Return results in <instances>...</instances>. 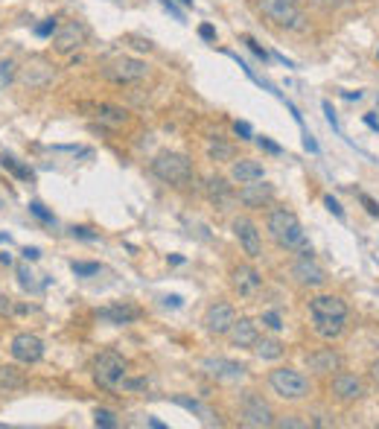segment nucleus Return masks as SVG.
Instances as JSON below:
<instances>
[{"instance_id":"nucleus-51","label":"nucleus","mask_w":379,"mask_h":429,"mask_svg":"<svg viewBox=\"0 0 379 429\" xmlns=\"http://www.w3.org/2000/svg\"><path fill=\"white\" fill-rule=\"evenodd\" d=\"M303 146H306V149H309V152H318V143H315V140H312V138H309V135H306V138H303Z\"/></svg>"},{"instance_id":"nucleus-2","label":"nucleus","mask_w":379,"mask_h":429,"mask_svg":"<svg viewBox=\"0 0 379 429\" xmlns=\"http://www.w3.org/2000/svg\"><path fill=\"white\" fill-rule=\"evenodd\" d=\"M152 172H155V178H161L164 184L178 187V190L187 187V184H193V178H196L193 161L181 155V152H161V155H155Z\"/></svg>"},{"instance_id":"nucleus-39","label":"nucleus","mask_w":379,"mask_h":429,"mask_svg":"<svg viewBox=\"0 0 379 429\" xmlns=\"http://www.w3.org/2000/svg\"><path fill=\"white\" fill-rule=\"evenodd\" d=\"M324 205H327V210L333 213V217H338V219H344V210H341V205L333 199V196H324Z\"/></svg>"},{"instance_id":"nucleus-47","label":"nucleus","mask_w":379,"mask_h":429,"mask_svg":"<svg viewBox=\"0 0 379 429\" xmlns=\"http://www.w3.org/2000/svg\"><path fill=\"white\" fill-rule=\"evenodd\" d=\"M24 257H26V260H38L41 252H38V249H24Z\"/></svg>"},{"instance_id":"nucleus-16","label":"nucleus","mask_w":379,"mask_h":429,"mask_svg":"<svg viewBox=\"0 0 379 429\" xmlns=\"http://www.w3.org/2000/svg\"><path fill=\"white\" fill-rule=\"evenodd\" d=\"M202 368L207 371V377L219 380V383H237L245 377V365L239 362H231V359H222V356H207L202 362Z\"/></svg>"},{"instance_id":"nucleus-8","label":"nucleus","mask_w":379,"mask_h":429,"mask_svg":"<svg viewBox=\"0 0 379 429\" xmlns=\"http://www.w3.org/2000/svg\"><path fill=\"white\" fill-rule=\"evenodd\" d=\"M239 423L242 426H274V412L257 391H245L239 400Z\"/></svg>"},{"instance_id":"nucleus-10","label":"nucleus","mask_w":379,"mask_h":429,"mask_svg":"<svg viewBox=\"0 0 379 429\" xmlns=\"http://www.w3.org/2000/svg\"><path fill=\"white\" fill-rule=\"evenodd\" d=\"M231 228H234V237H237L239 245H242V252H245L251 260L263 257V237H260V228H257L254 219H251V217H237Z\"/></svg>"},{"instance_id":"nucleus-1","label":"nucleus","mask_w":379,"mask_h":429,"mask_svg":"<svg viewBox=\"0 0 379 429\" xmlns=\"http://www.w3.org/2000/svg\"><path fill=\"white\" fill-rule=\"evenodd\" d=\"M266 231L271 242L283 252H295L298 257H312V245L306 239V231L301 219L295 217V210L289 207H271L266 217Z\"/></svg>"},{"instance_id":"nucleus-30","label":"nucleus","mask_w":379,"mask_h":429,"mask_svg":"<svg viewBox=\"0 0 379 429\" xmlns=\"http://www.w3.org/2000/svg\"><path fill=\"white\" fill-rule=\"evenodd\" d=\"M274 426H280V429H303V426H309V420H298V415H286V418H274Z\"/></svg>"},{"instance_id":"nucleus-48","label":"nucleus","mask_w":379,"mask_h":429,"mask_svg":"<svg viewBox=\"0 0 379 429\" xmlns=\"http://www.w3.org/2000/svg\"><path fill=\"white\" fill-rule=\"evenodd\" d=\"M365 123H368V126H370L373 132H379V120H376L373 114H365Z\"/></svg>"},{"instance_id":"nucleus-22","label":"nucleus","mask_w":379,"mask_h":429,"mask_svg":"<svg viewBox=\"0 0 379 429\" xmlns=\"http://www.w3.org/2000/svg\"><path fill=\"white\" fill-rule=\"evenodd\" d=\"M129 111L120 108V105H100L97 108V123L105 129H123V126H129Z\"/></svg>"},{"instance_id":"nucleus-7","label":"nucleus","mask_w":379,"mask_h":429,"mask_svg":"<svg viewBox=\"0 0 379 429\" xmlns=\"http://www.w3.org/2000/svg\"><path fill=\"white\" fill-rule=\"evenodd\" d=\"M103 76L108 82H114V85H135V82L149 76V68H146V61H140V58L120 56V58L111 61V65L103 68Z\"/></svg>"},{"instance_id":"nucleus-15","label":"nucleus","mask_w":379,"mask_h":429,"mask_svg":"<svg viewBox=\"0 0 379 429\" xmlns=\"http://www.w3.org/2000/svg\"><path fill=\"white\" fill-rule=\"evenodd\" d=\"M292 278H295V284L298 286H309V289H318V286H324L327 284V272L315 263L312 257H298L295 263H292Z\"/></svg>"},{"instance_id":"nucleus-11","label":"nucleus","mask_w":379,"mask_h":429,"mask_svg":"<svg viewBox=\"0 0 379 429\" xmlns=\"http://www.w3.org/2000/svg\"><path fill=\"white\" fill-rule=\"evenodd\" d=\"M231 289L239 295V298H257L260 289H263V274L248 266V263H239L231 269Z\"/></svg>"},{"instance_id":"nucleus-49","label":"nucleus","mask_w":379,"mask_h":429,"mask_svg":"<svg viewBox=\"0 0 379 429\" xmlns=\"http://www.w3.org/2000/svg\"><path fill=\"white\" fill-rule=\"evenodd\" d=\"M18 278H21V284H24V286H29V284H33V281H29V278H33V274H26V269H18Z\"/></svg>"},{"instance_id":"nucleus-9","label":"nucleus","mask_w":379,"mask_h":429,"mask_svg":"<svg viewBox=\"0 0 379 429\" xmlns=\"http://www.w3.org/2000/svg\"><path fill=\"white\" fill-rule=\"evenodd\" d=\"M306 362V371L315 374V377H333L336 371L344 368V356L336 351V348H318V351H309L303 356Z\"/></svg>"},{"instance_id":"nucleus-33","label":"nucleus","mask_w":379,"mask_h":429,"mask_svg":"<svg viewBox=\"0 0 379 429\" xmlns=\"http://www.w3.org/2000/svg\"><path fill=\"white\" fill-rule=\"evenodd\" d=\"M56 29H58V21H56V18H47L44 24L36 26V36H38V38H47V36H56Z\"/></svg>"},{"instance_id":"nucleus-54","label":"nucleus","mask_w":379,"mask_h":429,"mask_svg":"<svg viewBox=\"0 0 379 429\" xmlns=\"http://www.w3.org/2000/svg\"><path fill=\"white\" fill-rule=\"evenodd\" d=\"M0 242H9V237H6V234H0Z\"/></svg>"},{"instance_id":"nucleus-31","label":"nucleus","mask_w":379,"mask_h":429,"mask_svg":"<svg viewBox=\"0 0 379 429\" xmlns=\"http://www.w3.org/2000/svg\"><path fill=\"white\" fill-rule=\"evenodd\" d=\"M29 213H33V217H38L41 222H50V225L56 222V219H53V213H50V210H47L41 202H29Z\"/></svg>"},{"instance_id":"nucleus-42","label":"nucleus","mask_w":379,"mask_h":429,"mask_svg":"<svg viewBox=\"0 0 379 429\" xmlns=\"http://www.w3.org/2000/svg\"><path fill=\"white\" fill-rule=\"evenodd\" d=\"M359 199H362V205L368 207V213H370V217H379V205H376V202H373V199H370L368 193H362Z\"/></svg>"},{"instance_id":"nucleus-14","label":"nucleus","mask_w":379,"mask_h":429,"mask_svg":"<svg viewBox=\"0 0 379 429\" xmlns=\"http://www.w3.org/2000/svg\"><path fill=\"white\" fill-rule=\"evenodd\" d=\"M9 353L21 365H36L44 356V342L38 339L36 333H18L12 339V345H9Z\"/></svg>"},{"instance_id":"nucleus-21","label":"nucleus","mask_w":379,"mask_h":429,"mask_svg":"<svg viewBox=\"0 0 379 429\" xmlns=\"http://www.w3.org/2000/svg\"><path fill=\"white\" fill-rule=\"evenodd\" d=\"M347 330V319H315L312 321V333L318 336L321 342H336L341 339Z\"/></svg>"},{"instance_id":"nucleus-50","label":"nucleus","mask_w":379,"mask_h":429,"mask_svg":"<svg viewBox=\"0 0 379 429\" xmlns=\"http://www.w3.org/2000/svg\"><path fill=\"white\" fill-rule=\"evenodd\" d=\"M370 380H373V383L379 386V359H376V362L370 365Z\"/></svg>"},{"instance_id":"nucleus-28","label":"nucleus","mask_w":379,"mask_h":429,"mask_svg":"<svg viewBox=\"0 0 379 429\" xmlns=\"http://www.w3.org/2000/svg\"><path fill=\"white\" fill-rule=\"evenodd\" d=\"M210 158L213 161H234V146H228V143H213L210 146Z\"/></svg>"},{"instance_id":"nucleus-5","label":"nucleus","mask_w":379,"mask_h":429,"mask_svg":"<svg viewBox=\"0 0 379 429\" xmlns=\"http://www.w3.org/2000/svg\"><path fill=\"white\" fill-rule=\"evenodd\" d=\"M125 380V359L117 351H103L97 359H93V383L105 391L120 388Z\"/></svg>"},{"instance_id":"nucleus-12","label":"nucleus","mask_w":379,"mask_h":429,"mask_svg":"<svg viewBox=\"0 0 379 429\" xmlns=\"http://www.w3.org/2000/svg\"><path fill=\"white\" fill-rule=\"evenodd\" d=\"M234 321H237V310H234V304H228V301L210 304L207 313H204V330L210 336H228Z\"/></svg>"},{"instance_id":"nucleus-6","label":"nucleus","mask_w":379,"mask_h":429,"mask_svg":"<svg viewBox=\"0 0 379 429\" xmlns=\"http://www.w3.org/2000/svg\"><path fill=\"white\" fill-rule=\"evenodd\" d=\"M330 397L336 403H341V406H351V403H359L362 397L368 394V386H365V380L359 377V374H353V371H336L333 377H330Z\"/></svg>"},{"instance_id":"nucleus-56","label":"nucleus","mask_w":379,"mask_h":429,"mask_svg":"<svg viewBox=\"0 0 379 429\" xmlns=\"http://www.w3.org/2000/svg\"><path fill=\"white\" fill-rule=\"evenodd\" d=\"M295 4H301V0H295Z\"/></svg>"},{"instance_id":"nucleus-34","label":"nucleus","mask_w":379,"mask_h":429,"mask_svg":"<svg viewBox=\"0 0 379 429\" xmlns=\"http://www.w3.org/2000/svg\"><path fill=\"white\" fill-rule=\"evenodd\" d=\"M15 61L12 58H4V61H0V82H12L15 79Z\"/></svg>"},{"instance_id":"nucleus-20","label":"nucleus","mask_w":379,"mask_h":429,"mask_svg":"<svg viewBox=\"0 0 379 429\" xmlns=\"http://www.w3.org/2000/svg\"><path fill=\"white\" fill-rule=\"evenodd\" d=\"M231 178L239 181V184H251V181H263L266 178V170L260 161H251V158H239L234 161L231 167Z\"/></svg>"},{"instance_id":"nucleus-13","label":"nucleus","mask_w":379,"mask_h":429,"mask_svg":"<svg viewBox=\"0 0 379 429\" xmlns=\"http://www.w3.org/2000/svg\"><path fill=\"white\" fill-rule=\"evenodd\" d=\"M351 310H347V301L341 295L324 292V295H315L309 298V319H347Z\"/></svg>"},{"instance_id":"nucleus-55","label":"nucleus","mask_w":379,"mask_h":429,"mask_svg":"<svg viewBox=\"0 0 379 429\" xmlns=\"http://www.w3.org/2000/svg\"><path fill=\"white\" fill-rule=\"evenodd\" d=\"M181 4H184V6H193V0H181Z\"/></svg>"},{"instance_id":"nucleus-24","label":"nucleus","mask_w":379,"mask_h":429,"mask_svg":"<svg viewBox=\"0 0 379 429\" xmlns=\"http://www.w3.org/2000/svg\"><path fill=\"white\" fill-rule=\"evenodd\" d=\"M283 351H286V345H283L280 339H274V336H260L257 345H254V353H257L260 359H266V362L280 359V356H283Z\"/></svg>"},{"instance_id":"nucleus-44","label":"nucleus","mask_w":379,"mask_h":429,"mask_svg":"<svg viewBox=\"0 0 379 429\" xmlns=\"http://www.w3.org/2000/svg\"><path fill=\"white\" fill-rule=\"evenodd\" d=\"M161 4H164V9H167V12H172V15H175V21H181V24H184V12L172 4V0H161Z\"/></svg>"},{"instance_id":"nucleus-3","label":"nucleus","mask_w":379,"mask_h":429,"mask_svg":"<svg viewBox=\"0 0 379 429\" xmlns=\"http://www.w3.org/2000/svg\"><path fill=\"white\" fill-rule=\"evenodd\" d=\"M269 386L286 403H301L312 394L309 377L298 368H274V371H269Z\"/></svg>"},{"instance_id":"nucleus-18","label":"nucleus","mask_w":379,"mask_h":429,"mask_svg":"<svg viewBox=\"0 0 379 429\" xmlns=\"http://www.w3.org/2000/svg\"><path fill=\"white\" fill-rule=\"evenodd\" d=\"M85 38H88V29H85L82 24L71 21V24H65V26H58V29H56L53 47H56L58 53H73L76 47L85 44Z\"/></svg>"},{"instance_id":"nucleus-17","label":"nucleus","mask_w":379,"mask_h":429,"mask_svg":"<svg viewBox=\"0 0 379 429\" xmlns=\"http://www.w3.org/2000/svg\"><path fill=\"white\" fill-rule=\"evenodd\" d=\"M242 202V207L248 210H260V207H269L274 202V187L271 184H260V181H251V184H242V190L237 196Z\"/></svg>"},{"instance_id":"nucleus-32","label":"nucleus","mask_w":379,"mask_h":429,"mask_svg":"<svg viewBox=\"0 0 379 429\" xmlns=\"http://www.w3.org/2000/svg\"><path fill=\"white\" fill-rule=\"evenodd\" d=\"M71 269L79 274V278H90V274L100 272V263H71Z\"/></svg>"},{"instance_id":"nucleus-35","label":"nucleus","mask_w":379,"mask_h":429,"mask_svg":"<svg viewBox=\"0 0 379 429\" xmlns=\"http://www.w3.org/2000/svg\"><path fill=\"white\" fill-rule=\"evenodd\" d=\"M260 321H263V324H266L269 330H274V333H277V330H283V319H280V316H277L274 310L263 313V319H260Z\"/></svg>"},{"instance_id":"nucleus-46","label":"nucleus","mask_w":379,"mask_h":429,"mask_svg":"<svg viewBox=\"0 0 379 429\" xmlns=\"http://www.w3.org/2000/svg\"><path fill=\"white\" fill-rule=\"evenodd\" d=\"M199 36H202V38H204V41H213V38H216V29H213V26H210V24H204V26H202V29H199Z\"/></svg>"},{"instance_id":"nucleus-25","label":"nucleus","mask_w":379,"mask_h":429,"mask_svg":"<svg viewBox=\"0 0 379 429\" xmlns=\"http://www.w3.org/2000/svg\"><path fill=\"white\" fill-rule=\"evenodd\" d=\"M140 316V310L137 306H129V304H120V306H108V310H100V319H105V321H111V324H129V321H135Z\"/></svg>"},{"instance_id":"nucleus-23","label":"nucleus","mask_w":379,"mask_h":429,"mask_svg":"<svg viewBox=\"0 0 379 429\" xmlns=\"http://www.w3.org/2000/svg\"><path fill=\"white\" fill-rule=\"evenodd\" d=\"M204 193H207V199L216 205V207H225L228 202H231V184L222 178V175H213V178H207V184H204Z\"/></svg>"},{"instance_id":"nucleus-27","label":"nucleus","mask_w":379,"mask_h":429,"mask_svg":"<svg viewBox=\"0 0 379 429\" xmlns=\"http://www.w3.org/2000/svg\"><path fill=\"white\" fill-rule=\"evenodd\" d=\"M0 167H4V170H9L15 178H21V181H33L36 175H33V170H29V167H21L12 155H6V152H4V155H0Z\"/></svg>"},{"instance_id":"nucleus-36","label":"nucleus","mask_w":379,"mask_h":429,"mask_svg":"<svg viewBox=\"0 0 379 429\" xmlns=\"http://www.w3.org/2000/svg\"><path fill=\"white\" fill-rule=\"evenodd\" d=\"M71 234H73V237H79V239H88V242L100 239V234H93V231H90V228H85V225H73V228H71Z\"/></svg>"},{"instance_id":"nucleus-41","label":"nucleus","mask_w":379,"mask_h":429,"mask_svg":"<svg viewBox=\"0 0 379 429\" xmlns=\"http://www.w3.org/2000/svg\"><path fill=\"white\" fill-rule=\"evenodd\" d=\"M257 143H260V149H266V152H271V155H280V146L274 143V140H269V138H257Z\"/></svg>"},{"instance_id":"nucleus-19","label":"nucleus","mask_w":379,"mask_h":429,"mask_svg":"<svg viewBox=\"0 0 379 429\" xmlns=\"http://www.w3.org/2000/svg\"><path fill=\"white\" fill-rule=\"evenodd\" d=\"M228 339L234 348H254L257 339H260V330L251 319H237L234 327L228 330Z\"/></svg>"},{"instance_id":"nucleus-40","label":"nucleus","mask_w":379,"mask_h":429,"mask_svg":"<svg viewBox=\"0 0 379 429\" xmlns=\"http://www.w3.org/2000/svg\"><path fill=\"white\" fill-rule=\"evenodd\" d=\"M312 4L318 9H324V12H333V9H338L344 4V0H312Z\"/></svg>"},{"instance_id":"nucleus-29","label":"nucleus","mask_w":379,"mask_h":429,"mask_svg":"<svg viewBox=\"0 0 379 429\" xmlns=\"http://www.w3.org/2000/svg\"><path fill=\"white\" fill-rule=\"evenodd\" d=\"M93 423L103 426V429H114L117 426V415L108 412V409H97V412H93Z\"/></svg>"},{"instance_id":"nucleus-37","label":"nucleus","mask_w":379,"mask_h":429,"mask_svg":"<svg viewBox=\"0 0 379 429\" xmlns=\"http://www.w3.org/2000/svg\"><path fill=\"white\" fill-rule=\"evenodd\" d=\"M175 403H178V406H184V409H190V412H196V415H207V412H204L196 400H190V397H181V394H178V397H175Z\"/></svg>"},{"instance_id":"nucleus-43","label":"nucleus","mask_w":379,"mask_h":429,"mask_svg":"<svg viewBox=\"0 0 379 429\" xmlns=\"http://www.w3.org/2000/svg\"><path fill=\"white\" fill-rule=\"evenodd\" d=\"M234 132H237L242 140H251V126H248V123H234Z\"/></svg>"},{"instance_id":"nucleus-52","label":"nucleus","mask_w":379,"mask_h":429,"mask_svg":"<svg viewBox=\"0 0 379 429\" xmlns=\"http://www.w3.org/2000/svg\"><path fill=\"white\" fill-rule=\"evenodd\" d=\"M12 310V304H9V298H0V313H9Z\"/></svg>"},{"instance_id":"nucleus-26","label":"nucleus","mask_w":379,"mask_h":429,"mask_svg":"<svg viewBox=\"0 0 379 429\" xmlns=\"http://www.w3.org/2000/svg\"><path fill=\"white\" fill-rule=\"evenodd\" d=\"M26 386V374L18 371L15 365H0V388L6 391H15V388H24Z\"/></svg>"},{"instance_id":"nucleus-53","label":"nucleus","mask_w":379,"mask_h":429,"mask_svg":"<svg viewBox=\"0 0 379 429\" xmlns=\"http://www.w3.org/2000/svg\"><path fill=\"white\" fill-rule=\"evenodd\" d=\"M164 301H167L170 306H181V298H178V295H170V298H164Z\"/></svg>"},{"instance_id":"nucleus-38","label":"nucleus","mask_w":379,"mask_h":429,"mask_svg":"<svg viewBox=\"0 0 379 429\" xmlns=\"http://www.w3.org/2000/svg\"><path fill=\"white\" fill-rule=\"evenodd\" d=\"M242 41H245V44H248V50H251V53H254V56H257V58H263V61H266V58H269V53H266V50H263V47H260V44H257V41H254V38H251V36H245V38H242Z\"/></svg>"},{"instance_id":"nucleus-45","label":"nucleus","mask_w":379,"mask_h":429,"mask_svg":"<svg viewBox=\"0 0 379 429\" xmlns=\"http://www.w3.org/2000/svg\"><path fill=\"white\" fill-rule=\"evenodd\" d=\"M324 114H327V123H330V126L338 132V120H336V111H333V105H330V103H324Z\"/></svg>"},{"instance_id":"nucleus-4","label":"nucleus","mask_w":379,"mask_h":429,"mask_svg":"<svg viewBox=\"0 0 379 429\" xmlns=\"http://www.w3.org/2000/svg\"><path fill=\"white\" fill-rule=\"evenodd\" d=\"M257 9L266 21H271L280 29H303L306 26V15L295 0H257Z\"/></svg>"}]
</instances>
